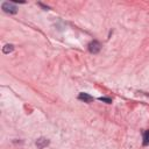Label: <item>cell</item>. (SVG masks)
<instances>
[{"instance_id":"1","label":"cell","mask_w":149,"mask_h":149,"mask_svg":"<svg viewBox=\"0 0 149 149\" xmlns=\"http://www.w3.org/2000/svg\"><path fill=\"white\" fill-rule=\"evenodd\" d=\"M1 9H2L5 13H9V14H16V13H17V7H16L13 2H9V1L2 2Z\"/></svg>"},{"instance_id":"2","label":"cell","mask_w":149,"mask_h":149,"mask_svg":"<svg viewBox=\"0 0 149 149\" xmlns=\"http://www.w3.org/2000/svg\"><path fill=\"white\" fill-rule=\"evenodd\" d=\"M101 49V44L98 41H92L88 43V51L91 54H98Z\"/></svg>"},{"instance_id":"3","label":"cell","mask_w":149,"mask_h":149,"mask_svg":"<svg viewBox=\"0 0 149 149\" xmlns=\"http://www.w3.org/2000/svg\"><path fill=\"white\" fill-rule=\"evenodd\" d=\"M78 99L81 100V101H84V102H91V101H93L94 98H93L91 94H88V93L81 92V93L78 94Z\"/></svg>"},{"instance_id":"4","label":"cell","mask_w":149,"mask_h":149,"mask_svg":"<svg viewBox=\"0 0 149 149\" xmlns=\"http://www.w3.org/2000/svg\"><path fill=\"white\" fill-rule=\"evenodd\" d=\"M35 144H36V147H37L38 149H43L44 147H47V146L49 144V140L45 139V137H40V139L36 140Z\"/></svg>"},{"instance_id":"5","label":"cell","mask_w":149,"mask_h":149,"mask_svg":"<svg viewBox=\"0 0 149 149\" xmlns=\"http://www.w3.org/2000/svg\"><path fill=\"white\" fill-rule=\"evenodd\" d=\"M14 50V45L13 44H5L3 48H2V52L3 54H9Z\"/></svg>"},{"instance_id":"6","label":"cell","mask_w":149,"mask_h":149,"mask_svg":"<svg viewBox=\"0 0 149 149\" xmlns=\"http://www.w3.org/2000/svg\"><path fill=\"white\" fill-rule=\"evenodd\" d=\"M142 144H143V146H149V129L143 133V141H142Z\"/></svg>"},{"instance_id":"7","label":"cell","mask_w":149,"mask_h":149,"mask_svg":"<svg viewBox=\"0 0 149 149\" xmlns=\"http://www.w3.org/2000/svg\"><path fill=\"white\" fill-rule=\"evenodd\" d=\"M99 100H100V101H105V102H107V104H111V102H112V99H111V98H107V97H100Z\"/></svg>"},{"instance_id":"8","label":"cell","mask_w":149,"mask_h":149,"mask_svg":"<svg viewBox=\"0 0 149 149\" xmlns=\"http://www.w3.org/2000/svg\"><path fill=\"white\" fill-rule=\"evenodd\" d=\"M38 5H40V6H42V7L44 8V9H49V7H48V6H44V5H43V3H41V2H40Z\"/></svg>"},{"instance_id":"9","label":"cell","mask_w":149,"mask_h":149,"mask_svg":"<svg viewBox=\"0 0 149 149\" xmlns=\"http://www.w3.org/2000/svg\"><path fill=\"white\" fill-rule=\"evenodd\" d=\"M146 95H147V97H149V93H146Z\"/></svg>"}]
</instances>
